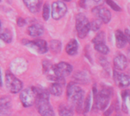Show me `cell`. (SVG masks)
<instances>
[{
	"label": "cell",
	"mask_w": 130,
	"mask_h": 116,
	"mask_svg": "<svg viewBox=\"0 0 130 116\" xmlns=\"http://www.w3.org/2000/svg\"><path fill=\"white\" fill-rule=\"evenodd\" d=\"M37 99L36 107L41 116H55V113L50 103L49 91L41 87H36Z\"/></svg>",
	"instance_id": "obj_1"
},
{
	"label": "cell",
	"mask_w": 130,
	"mask_h": 116,
	"mask_svg": "<svg viewBox=\"0 0 130 116\" xmlns=\"http://www.w3.org/2000/svg\"><path fill=\"white\" fill-rule=\"evenodd\" d=\"M67 99L73 103L77 112L83 111V102H84V91L75 83H69L67 86L66 91Z\"/></svg>",
	"instance_id": "obj_2"
},
{
	"label": "cell",
	"mask_w": 130,
	"mask_h": 116,
	"mask_svg": "<svg viewBox=\"0 0 130 116\" xmlns=\"http://www.w3.org/2000/svg\"><path fill=\"white\" fill-rule=\"evenodd\" d=\"M113 95V90L109 87H104L95 96L94 106L97 109L104 110L110 102V100Z\"/></svg>",
	"instance_id": "obj_3"
},
{
	"label": "cell",
	"mask_w": 130,
	"mask_h": 116,
	"mask_svg": "<svg viewBox=\"0 0 130 116\" xmlns=\"http://www.w3.org/2000/svg\"><path fill=\"white\" fill-rule=\"evenodd\" d=\"M75 27L78 36L81 39L85 38L91 30V24L87 17L82 14H78L75 17Z\"/></svg>",
	"instance_id": "obj_4"
},
{
	"label": "cell",
	"mask_w": 130,
	"mask_h": 116,
	"mask_svg": "<svg viewBox=\"0 0 130 116\" xmlns=\"http://www.w3.org/2000/svg\"><path fill=\"white\" fill-rule=\"evenodd\" d=\"M37 90L36 87H27L23 90L20 94L21 102L24 107H30L36 103Z\"/></svg>",
	"instance_id": "obj_5"
},
{
	"label": "cell",
	"mask_w": 130,
	"mask_h": 116,
	"mask_svg": "<svg viewBox=\"0 0 130 116\" xmlns=\"http://www.w3.org/2000/svg\"><path fill=\"white\" fill-rule=\"evenodd\" d=\"M5 85L11 93H18L23 88L22 82L10 71L5 73Z\"/></svg>",
	"instance_id": "obj_6"
},
{
	"label": "cell",
	"mask_w": 130,
	"mask_h": 116,
	"mask_svg": "<svg viewBox=\"0 0 130 116\" xmlns=\"http://www.w3.org/2000/svg\"><path fill=\"white\" fill-rule=\"evenodd\" d=\"M43 71L48 80L59 83L62 85L65 84L64 78H61L59 77V75L56 73L55 65H53L51 62L48 61H44L43 62Z\"/></svg>",
	"instance_id": "obj_7"
},
{
	"label": "cell",
	"mask_w": 130,
	"mask_h": 116,
	"mask_svg": "<svg viewBox=\"0 0 130 116\" xmlns=\"http://www.w3.org/2000/svg\"><path fill=\"white\" fill-rule=\"evenodd\" d=\"M67 12V6L62 1H56L52 4V17L55 20L62 18Z\"/></svg>",
	"instance_id": "obj_8"
},
{
	"label": "cell",
	"mask_w": 130,
	"mask_h": 116,
	"mask_svg": "<svg viewBox=\"0 0 130 116\" xmlns=\"http://www.w3.org/2000/svg\"><path fill=\"white\" fill-rule=\"evenodd\" d=\"M92 12L99 20H101L104 24L109 23L111 19V13L105 7L101 5L96 6L92 9Z\"/></svg>",
	"instance_id": "obj_9"
},
{
	"label": "cell",
	"mask_w": 130,
	"mask_h": 116,
	"mask_svg": "<svg viewBox=\"0 0 130 116\" xmlns=\"http://www.w3.org/2000/svg\"><path fill=\"white\" fill-rule=\"evenodd\" d=\"M24 45L30 46L35 50H37L40 54H44L48 51L47 43L43 40H24Z\"/></svg>",
	"instance_id": "obj_10"
},
{
	"label": "cell",
	"mask_w": 130,
	"mask_h": 116,
	"mask_svg": "<svg viewBox=\"0 0 130 116\" xmlns=\"http://www.w3.org/2000/svg\"><path fill=\"white\" fill-rule=\"evenodd\" d=\"M113 80L116 84L121 88L127 87L130 85V77L124 73L113 71Z\"/></svg>",
	"instance_id": "obj_11"
},
{
	"label": "cell",
	"mask_w": 130,
	"mask_h": 116,
	"mask_svg": "<svg viewBox=\"0 0 130 116\" xmlns=\"http://www.w3.org/2000/svg\"><path fill=\"white\" fill-rule=\"evenodd\" d=\"M55 68L57 74L59 78H64L65 77H67L71 74L72 71V67L70 64L67 62H59L55 65Z\"/></svg>",
	"instance_id": "obj_12"
},
{
	"label": "cell",
	"mask_w": 130,
	"mask_h": 116,
	"mask_svg": "<svg viewBox=\"0 0 130 116\" xmlns=\"http://www.w3.org/2000/svg\"><path fill=\"white\" fill-rule=\"evenodd\" d=\"M128 61L126 57L123 54H118L113 59L114 68L118 71H123L126 68Z\"/></svg>",
	"instance_id": "obj_13"
},
{
	"label": "cell",
	"mask_w": 130,
	"mask_h": 116,
	"mask_svg": "<svg viewBox=\"0 0 130 116\" xmlns=\"http://www.w3.org/2000/svg\"><path fill=\"white\" fill-rule=\"evenodd\" d=\"M11 107V100L9 97L2 96L0 99V112L3 115H7L10 112Z\"/></svg>",
	"instance_id": "obj_14"
},
{
	"label": "cell",
	"mask_w": 130,
	"mask_h": 116,
	"mask_svg": "<svg viewBox=\"0 0 130 116\" xmlns=\"http://www.w3.org/2000/svg\"><path fill=\"white\" fill-rule=\"evenodd\" d=\"M27 33L30 36L37 37L43 33V27L39 24H34L30 25L27 28Z\"/></svg>",
	"instance_id": "obj_15"
},
{
	"label": "cell",
	"mask_w": 130,
	"mask_h": 116,
	"mask_svg": "<svg viewBox=\"0 0 130 116\" xmlns=\"http://www.w3.org/2000/svg\"><path fill=\"white\" fill-rule=\"evenodd\" d=\"M115 37H116V45L119 49L124 48L126 45L127 40L126 37V35L120 30H117L115 33Z\"/></svg>",
	"instance_id": "obj_16"
},
{
	"label": "cell",
	"mask_w": 130,
	"mask_h": 116,
	"mask_svg": "<svg viewBox=\"0 0 130 116\" xmlns=\"http://www.w3.org/2000/svg\"><path fill=\"white\" fill-rule=\"evenodd\" d=\"M26 7L32 13H37L40 8V0H23Z\"/></svg>",
	"instance_id": "obj_17"
},
{
	"label": "cell",
	"mask_w": 130,
	"mask_h": 116,
	"mask_svg": "<svg viewBox=\"0 0 130 116\" xmlns=\"http://www.w3.org/2000/svg\"><path fill=\"white\" fill-rule=\"evenodd\" d=\"M78 42L75 40H72L66 45V52L69 55H75L78 52Z\"/></svg>",
	"instance_id": "obj_18"
},
{
	"label": "cell",
	"mask_w": 130,
	"mask_h": 116,
	"mask_svg": "<svg viewBox=\"0 0 130 116\" xmlns=\"http://www.w3.org/2000/svg\"><path fill=\"white\" fill-rule=\"evenodd\" d=\"M59 116H73V108L69 105L61 104L59 107Z\"/></svg>",
	"instance_id": "obj_19"
},
{
	"label": "cell",
	"mask_w": 130,
	"mask_h": 116,
	"mask_svg": "<svg viewBox=\"0 0 130 116\" xmlns=\"http://www.w3.org/2000/svg\"><path fill=\"white\" fill-rule=\"evenodd\" d=\"M49 91L51 94L56 96H59L62 93V85L59 83L54 82L49 88Z\"/></svg>",
	"instance_id": "obj_20"
},
{
	"label": "cell",
	"mask_w": 130,
	"mask_h": 116,
	"mask_svg": "<svg viewBox=\"0 0 130 116\" xmlns=\"http://www.w3.org/2000/svg\"><path fill=\"white\" fill-rule=\"evenodd\" d=\"M1 39L7 43H10L12 41V34L8 29L2 30L1 31Z\"/></svg>",
	"instance_id": "obj_21"
},
{
	"label": "cell",
	"mask_w": 130,
	"mask_h": 116,
	"mask_svg": "<svg viewBox=\"0 0 130 116\" xmlns=\"http://www.w3.org/2000/svg\"><path fill=\"white\" fill-rule=\"evenodd\" d=\"M50 50L54 53H59L62 49V43L59 40H51L50 43Z\"/></svg>",
	"instance_id": "obj_22"
},
{
	"label": "cell",
	"mask_w": 130,
	"mask_h": 116,
	"mask_svg": "<svg viewBox=\"0 0 130 116\" xmlns=\"http://www.w3.org/2000/svg\"><path fill=\"white\" fill-rule=\"evenodd\" d=\"M75 79L78 82V83H82V84H86L88 82V78L87 77L86 74L82 71H78L74 75Z\"/></svg>",
	"instance_id": "obj_23"
},
{
	"label": "cell",
	"mask_w": 130,
	"mask_h": 116,
	"mask_svg": "<svg viewBox=\"0 0 130 116\" xmlns=\"http://www.w3.org/2000/svg\"><path fill=\"white\" fill-rule=\"evenodd\" d=\"M92 43H94V45L105 43V33H104V32H103V31L99 32L98 33V35L93 39Z\"/></svg>",
	"instance_id": "obj_24"
},
{
	"label": "cell",
	"mask_w": 130,
	"mask_h": 116,
	"mask_svg": "<svg viewBox=\"0 0 130 116\" xmlns=\"http://www.w3.org/2000/svg\"><path fill=\"white\" fill-rule=\"evenodd\" d=\"M94 49L98 52H99L100 53L104 54V55H107L109 52V51H110L109 48L107 47V46L105 43L96 44V45H94Z\"/></svg>",
	"instance_id": "obj_25"
},
{
	"label": "cell",
	"mask_w": 130,
	"mask_h": 116,
	"mask_svg": "<svg viewBox=\"0 0 130 116\" xmlns=\"http://www.w3.org/2000/svg\"><path fill=\"white\" fill-rule=\"evenodd\" d=\"M91 94L89 93L88 96L86 97L85 103H84V108H83V113L85 115L87 114L91 108Z\"/></svg>",
	"instance_id": "obj_26"
},
{
	"label": "cell",
	"mask_w": 130,
	"mask_h": 116,
	"mask_svg": "<svg viewBox=\"0 0 130 116\" xmlns=\"http://www.w3.org/2000/svg\"><path fill=\"white\" fill-rule=\"evenodd\" d=\"M101 23L102 21L99 19H94L93 20L90 24H91V30H92L93 31H97L100 29L101 26Z\"/></svg>",
	"instance_id": "obj_27"
},
{
	"label": "cell",
	"mask_w": 130,
	"mask_h": 116,
	"mask_svg": "<svg viewBox=\"0 0 130 116\" xmlns=\"http://www.w3.org/2000/svg\"><path fill=\"white\" fill-rule=\"evenodd\" d=\"M43 18L47 21L50 17V6L47 3H45L43 7Z\"/></svg>",
	"instance_id": "obj_28"
},
{
	"label": "cell",
	"mask_w": 130,
	"mask_h": 116,
	"mask_svg": "<svg viewBox=\"0 0 130 116\" xmlns=\"http://www.w3.org/2000/svg\"><path fill=\"white\" fill-rule=\"evenodd\" d=\"M106 1V2L107 3V5L113 9V10H114V11H121V8L115 2H113V0H105Z\"/></svg>",
	"instance_id": "obj_29"
},
{
	"label": "cell",
	"mask_w": 130,
	"mask_h": 116,
	"mask_svg": "<svg viewBox=\"0 0 130 116\" xmlns=\"http://www.w3.org/2000/svg\"><path fill=\"white\" fill-rule=\"evenodd\" d=\"M17 24L19 27H24L26 24V21L22 17H18L17 19Z\"/></svg>",
	"instance_id": "obj_30"
},
{
	"label": "cell",
	"mask_w": 130,
	"mask_h": 116,
	"mask_svg": "<svg viewBox=\"0 0 130 116\" xmlns=\"http://www.w3.org/2000/svg\"><path fill=\"white\" fill-rule=\"evenodd\" d=\"M113 106L112 105L110 107V109H108L105 112H104V115L105 116H110L111 115V113H112V112H113Z\"/></svg>",
	"instance_id": "obj_31"
},
{
	"label": "cell",
	"mask_w": 130,
	"mask_h": 116,
	"mask_svg": "<svg viewBox=\"0 0 130 116\" xmlns=\"http://www.w3.org/2000/svg\"><path fill=\"white\" fill-rule=\"evenodd\" d=\"M125 35H126V40H127V42L130 44V30L128 29H126L125 30Z\"/></svg>",
	"instance_id": "obj_32"
},
{
	"label": "cell",
	"mask_w": 130,
	"mask_h": 116,
	"mask_svg": "<svg viewBox=\"0 0 130 116\" xmlns=\"http://www.w3.org/2000/svg\"><path fill=\"white\" fill-rule=\"evenodd\" d=\"M94 2H97V3H98V2H100L101 0H93Z\"/></svg>",
	"instance_id": "obj_33"
},
{
	"label": "cell",
	"mask_w": 130,
	"mask_h": 116,
	"mask_svg": "<svg viewBox=\"0 0 130 116\" xmlns=\"http://www.w3.org/2000/svg\"><path fill=\"white\" fill-rule=\"evenodd\" d=\"M128 58H129V59L130 60V50L129 52V53H128Z\"/></svg>",
	"instance_id": "obj_34"
},
{
	"label": "cell",
	"mask_w": 130,
	"mask_h": 116,
	"mask_svg": "<svg viewBox=\"0 0 130 116\" xmlns=\"http://www.w3.org/2000/svg\"><path fill=\"white\" fill-rule=\"evenodd\" d=\"M63 1H66V2H69L70 0H63Z\"/></svg>",
	"instance_id": "obj_35"
},
{
	"label": "cell",
	"mask_w": 130,
	"mask_h": 116,
	"mask_svg": "<svg viewBox=\"0 0 130 116\" xmlns=\"http://www.w3.org/2000/svg\"><path fill=\"white\" fill-rule=\"evenodd\" d=\"M116 116H122V115H119V114H118V115H117Z\"/></svg>",
	"instance_id": "obj_36"
}]
</instances>
